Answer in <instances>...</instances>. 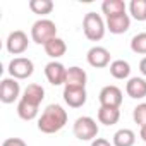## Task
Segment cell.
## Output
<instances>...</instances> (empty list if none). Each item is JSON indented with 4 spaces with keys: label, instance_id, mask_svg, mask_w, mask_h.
<instances>
[{
    "label": "cell",
    "instance_id": "cell-1",
    "mask_svg": "<svg viewBox=\"0 0 146 146\" xmlns=\"http://www.w3.org/2000/svg\"><path fill=\"white\" fill-rule=\"evenodd\" d=\"M45 100V90L41 84H28L23 91V96L19 98V103H17V115L29 122V120H35L38 117V112H40V105L41 102Z\"/></svg>",
    "mask_w": 146,
    "mask_h": 146
},
{
    "label": "cell",
    "instance_id": "cell-2",
    "mask_svg": "<svg viewBox=\"0 0 146 146\" xmlns=\"http://www.w3.org/2000/svg\"><path fill=\"white\" fill-rule=\"evenodd\" d=\"M67 124V112L58 103H50L38 119V129L43 134H55Z\"/></svg>",
    "mask_w": 146,
    "mask_h": 146
},
{
    "label": "cell",
    "instance_id": "cell-3",
    "mask_svg": "<svg viewBox=\"0 0 146 146\" xmlns=\"http://www.w3.org/2000/svg\"><path fill=\"white\" fill-rule=\"evenodd\" d=\"M83 31L84 36L90 41H100L105 36L107 31V23L103 21V17L96 12H88L83 19Z\"/></svg>",
    "mask_w": 146,
    "mask_h": 146
},
{
    "label": "cell",
    "instance_id": "cell-4",
    "mask_svg": "<svg viewBox=\"0 0 146 146\" xmlns=\"http://www.w3.org/2000/svg\"><path fill=\"white\" fill-rule=\"evenodd\" d=\"M57 38V24L52 19H38L33 26H31V40L38 45H46L50 40Z\"/></svg>",
    "mask_w": 146,
    "mask_h": 146
},
{
    "label": "cell",
    "instance_id": "cell-5",
    "mask_svg": "<svg viewBox=\"0 0 146 146\" xmlns=\"http://www.w3.org/2000/svg\"><path fill=\"white\" fill-rule=\"evenodd\" d=\"M98 131L100 129H98L96 120L88 117V115L78 117L74 125H72V132H74V136L79 141H95L98 136Z\"/></svg>",
    "mask_w": 146,
    "mask_h": 146
},
{
    "label": "cell",
    "instance_id": "cell-6",
    "mask_svg": "<svg viewBox=\"0 0 146 146\" xmlns=\"http://www.w3.org/2000/svg\"><path fill=\"white\" fill-rule=\"evenodd\" d=\"M9 74L11 78L21 81V79H28L33 76V72H35V64L31 58L28 57H16L9 62Z\"/></svg>",
    "mask_w": 146,
    "mask_h": 146
},
{
    "label": "cell",
    "instance_id": "cell-7",
    "mask_svg": "<svg viewBox=\"0 0 146 146\" xmlns=\"http://www.w3.org/2000/svg\"><path fill=\"white\" fill-rule=\"evenodd\" d=\"M21 96V86L14 78H4L0 83V102L11 105Z\"/></svg>",
    "mask_w": 146,
    "mask_h": 146
},
{
    "label": "cell",
    "instance_id": "cell-8",
    "mask_svg": "<svg viewBox=\"0 0 146 146\" xmlns=\"http://www.w3.org/2000/svg\"><path fill=\"white\" fill-rule=\"evenodd\" d=\"M28 45H29V40H28V35L21 29H16L12 33H9L7 36V41H5V48L9 53L12 55H21L28 50Z\"/></svg>",
    "mask_w": 146,
    "mask_h": 146
},
{
    "label": "cell",
    "instance_id": "cell-9",
    "mask_svg": "<svg viewBox=\"0 0 146 146\" xmlns=\"http://www.w3.org/2000/svg\"><path fill=\"white\" fill-rule=\"evenodd\" d=\"M45 76L52 86H60L65 84V76H67V69L62 62L52 60L45 65Z\"/></svg>",
    "mask_w": 146,
    "mask_h": 146
},
{
    "label": "cell",
    "instance_id": "cell-10",
    "mask_svg": "<svg viewBox=\"0 0 146 146\" xmlns=\"http://www.w3.org/2000/svg\"><path fill=\"white\" fill-rule=\"evenodd\" d=\"M86 60L95 69H103V67H108L112 64L110 62V52L105 46H100V45H95V46H91L88 50Z\"/></svg>",
    "mask_w": 146,
    "mask_h": 146
},
{
    "label": "cell",
    "instance_id": "cell-11",
    "mask_svg": "<svg viewBox=\"0 0 146 146\" xmlns=\"http://www.w3.org/2000/svg\"><path fill=\"white\" fill-rule=\"evenodd\" d=\"M98 100H100V105L102 107H113V108H120L122 105V91L120 88L113 86V84H108L105 88H102L100 95H98Z\"/></svg>",
    "mask_w": 146,
    "mask_h": 146
},
{
    "label": "cell",
    "instance_id": "cell-12",
    "mask_svg": "<svg viewBox=\"0 0 146 146\" xmlns=\"http://www.w3.org/2000/svg\"><path fill=\"white\" fill-rule=\"evenodd\" d=\"M64 102L70 107V108H81L86 100H88V93L86 88H69L64 86Z\"/></svg>",
    "mask_w": 146,
    "mask_h": 146
},
{
    "label": "cell",
    "instance_id": "cell-13",
    "mask_svg": "<svg viewBox=\"0 0 146 146\" xmlns=\"http://www.w3.org/2000/svg\"><path fill=\"white\" fill-rule=\"evenodd\" d=\"M86 81H88V74L86 70L78 67V65H72L67 69V76H65V84L69 88H86Z\"/></svg>",
    "mask_w": 146,
    "mask_h": 146
},
{
    "label": "cell",
    "instance_id": "cell-14",
    "mask_svg": "<svg viewBox=\"0 0 146 146\" xmlns=\"http://www.w3.org/2000/svg\"><path fill=\"white\" fill-rule=\"evenodd\" d=\"M107 29L112 35H124L131 28V17L129 14H119L113 17H107Z\"/></svg>",
    "mask_w": 146,
    "mask_h": 146
},
{
    "label": "cell",
    "instance_id": "cell-15",
    "mask_svg": "<svg viewBox=\"0 0 146 146\" xmlns=\"http://www.w3.org/2000/svg\"><path fill=\"white\" fill-rule=\"evenodd\" d=\"M125 93L127 96L134 100H143L146 96V79L144 78H129L125 84Z\"/></svg>",
    "mask_w": 146,
    "mask_h": 146
},
{
    "label": "cell",
    "instance_id": "cell-16",
    "mask_svg": "<svg viewBox=\"0 0 146 146\" xmlns=\"http://www.w3.org/2000/svg\"><path fill=\"white\" fill-rule=\"evenodd\" d=\"M43 48H45V53H46L50 58H53V60L64 57L65 52H67V45H65V41H64L62 38H58V36L53 38V40H50Z\"/></svg>",
    "mask_w": 146,
    "mask_h": 146
},
{
    "label": "cell",
    "instance_id": "cell-17",
    "mask_svg": "<svg viewBox=\"0 0 146 146\" xmlns=\"http://www.w3.org/2000/svg\"><path fill=\"white\" fill-rule=\"evenodd\" d=\"M120 119V110L113 107H100L98 108V122L103 125H113Z\"/></svg>",
    "mask_w": 146,
    "mask_h": 146
},
{
    "label": "cell",
    "instance_id": "cell-18",
    "mask_svg": "<svg viewBox=\"0 0 146 146\" xmlns=\"http://www.w3.org/2000/svg\"><path fill=\"white\" fill-rule=\"evenodd\" d=\"M125 2L124 0H105L102 4V12L105 14V17H113L119 14H125Z\"/></svg>",
    "mask_w": 146,
    "mask_h": 146
},
{
    "label": "cell",
    "instance_id": "cell-19",
    "mask_svg": "<svg viewBox=\"0 0 146 146\" xmlns=\"http://www.w3.org/2000/svg\"><path fill=\"white\" fill-rule=\"evenodd\" d=\"M108 67H110L112 78H115V79H127V78L131 76V65H129L127 60L117 58V60H113Z\"/></svg>",
    "mask_w": 146,
    "mask_h": 146
},
{
    "label": "cell",
    "instance_id": "cell-20",
    "mask_svg": "<svg viewBox=\"0 0 146 146\" xmlns=\"http://www.w3.org/2000/svg\"><path fill=\"white\" fill-rule=\"evenodd\" d=\"M134 143H136V134H134V131H131V129H119L115 134H113V137H112V144L113 146H134Z\"/></svg>",
    "mask_w": 146,
    "mask_h": 146
},
{
    "label": "cell",
    "instance_id": "cell-21",
    "mask_svg": "<svg viewBox=\"0 0 146 146\" xmlns=\"http://www.w3.org/2000/svg\"><path fill=\"white\" fill-rule=\"evenodd\" d=\"M29 9L33 14L46 16L53 11V2L52 0H29Z\"/></svg>",
    "mask_w": 146,
    "mask_h": 146
},
{
    "label": "cell",
    "instance_id": "cell-22",
    "mask_svg": "<svg viewBox=\"0 0 146 146\" xmlns=\"http://www.w3.org/2000/svg\"><path fill=\"white\" fill-rule=\"evenodd\" d=\"M129 12L131 16L143 23L146 21V0H131V4H129Z\"/></svg>",
    "mask_w": 146,
    "mask_h": 146
},
{
    "label": "cell",
    "instance_id": "cell-23",
    "mask_svg": "<svg viewBox=\"0 0 146 146\" xmlns=\"http://www.w3.org/2000/svg\"><path fill=\"white\" fill-rule=\"evenodd\" d=\"M131 50L137 55H146V31L137 33L131 40Z\"/></svg>",
    "mask_w": 146,
    "mask_h": 146
},
{
    "label": "cell",
    "instance_id": "cell-24",
    "mask_svg": "<svg viewBox=\"0 0 146 146\" xmlns=\"http://www.w3.org/2000/svg\"><path fill=\"white\" fill-rule=\"evenodd\" d=\"M132 119H134V122H136L139 127L146 125V102H144V103H139L137 107H134V110H132Z\"/></svg>",
    "mask_w": 146,
    "mask_h": 146
},
{
    "label": "cell",
    "instance_id": "cell-25",
    "mask_svg": "<svg viewBox=\"0 0 146 146\" xmlns=\"http://www.w3.org/2000/svg\"><path fill=\"white\" fill-rule=\"evenodd\" d=\"M2 146H28L21 137H9L2 143Z\"/></svg>",
    "mask_w": 146,
    "mask_h": 146
},
{
    "label": "cell",
    "instance_id": "cell-26",
    "mask_svg": "<svg viewBox=\"0 0 146 146\" xmlns=\"http://www.w3.org/2000/svg\"><path fill=\"white\" fill-rule=\"evenodd\" d=\"M91 146H113V144H110V141H107L103 137H96L95 141H91Z\"/></svg>",
    "mask_w": 146,
    "mask_h": 146
},
{
    "label": "cell",
    "instance_id": "cell-27",
    "mask_svg": "<svg viewBox=\"0 0 146 146\" xmlns=\"http://www.w3.org/2000/svg\"><path fill=\"white\" fill-rule=\"evenodd\" d=\"M139 70H141V74L146 78V57L141 58V62H139Z\"/></svg>",
    "mask_w": 146,
    "mask_h": 146
},
{
    "label": "cell",
    "instance_id": "cell-28",
    "mask_svg": "<svg viewBox=\"0 0 146 146\" xmlns=\"http://www.w3.org/2000/svg\"><path fill=\"white\" fill-rule=\"evenodd\" d=\"M139 136H141V139L146 143V125H143V127H141V131H139Z\"/></svg>",
    "mask_w": 146,
    "mask_h": 146
}]
</instances>
